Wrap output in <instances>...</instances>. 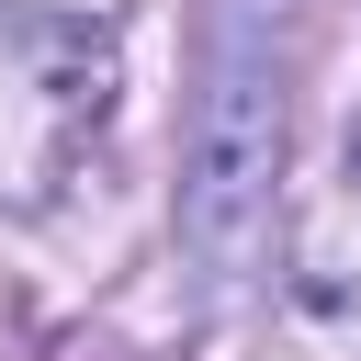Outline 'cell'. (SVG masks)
Segmentation results:
<instances>
[{
    "mask_svg": "<svg viewBox=\"0 0 361 361\" xmlns=\"http://www.w3.org/2000/svg\"><path fill=\"white\" fill-rule=\"evenodd\" d=\"M293 23L305 0H203L192 113H180V248L214 282H248L271 248L282 135H293Z\"/></svg>",
    "mask_w": 361,
    "mask_h": 361,
    "instance_id": "1",
    "label": "cell"
}]
</instances>
